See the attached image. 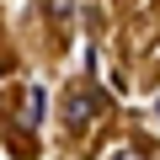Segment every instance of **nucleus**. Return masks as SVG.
I'll use <instances>...</instances> for the list:
<instances>
[{
    "label": "nucleus",
    "instance_id": "f03ea898",
    "mask_svg": "<svg viewBox=\"0 0 160 160\" xmlns=\"http://www.w3.org/2000/svg\"><path fill=\"white\" fill-rule=\"evenodd\" d=\"M43 107H48L43 86H27V128H43Z\"/></svg>",
    "mask_w": 160,
    "mask_h": 160
},
{
    "label": "nucleus",
    "instance_id": "f257e3e1",
    "mask_svg": "<svg viewBox=\"0 0 160 160\" xmlns=\"http://www.w3.org/2000/svg\"><path fill=\"white\" fill-rule=\"evenodd\" d=\"M96 107H102V96L80 86V91H69V96H64V123H69V128H86V123L96 118Z\"/></svg>",
    "mask_w": 160,
    "mask_h": 160
},
{
    "label": "nucleus",
    "instance_id": "7ed1b4c3",
    "mask_svg": "<svg viewBox=\"0 0 160 160\" xmlns=\"http://www.w3.org/2000/svg\"><path fill=\"white\" fill-rule=\"evenodd\" d=\"M43 11H48L53 22H64V16H69V0H43Z\"/></svg>",
    "mask_w": 160,
    "mask_h": 160
}]
</instances>
